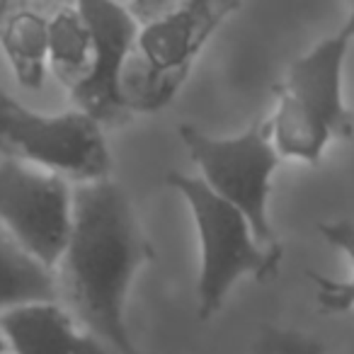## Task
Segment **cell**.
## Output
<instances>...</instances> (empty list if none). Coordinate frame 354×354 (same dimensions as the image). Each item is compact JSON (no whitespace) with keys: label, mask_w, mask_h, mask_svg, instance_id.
<instances>
[{"label":"cell","mask_w":354,"mask_h":354,"mask_svg":"<svg viewBox=\"0 0 354 354\" xmlns=\"http://www.w3.org/2000/svg\"><path fill=\"white\" fill-rule=\"evenodd\" d=\"M148 260L153 248L127 192L114 180L78 185L59 286L78 323L114 354H143L129 333L127 301Z\"/></svg>","instance_id":"obj_1"},{"label":"cell","mask_w":354,"mask_h":354,"mask_svg":"<svg viewBox=\"0 0 354 354\" xmlns=\"http://www.w3.org/2000/svg\"><path fill=\"white\" fill-rule=\"evenodd\" d=\"M238 3L189 0V3H133L138 39L124 73V102L129 114L158 112L185 83L199 51Z\"/></svg>","instance_id":"obj_2"},{"label":"cell","mask_w":354,"mask_h":354,"mask_svg":"<svg viewBox=\"0 0 354 354\" xmlns=\"http://www.w3.org/2000/svg\"><path fill=\"white\" fill-rule=\"evenodd\" d=\"M352 41L349 27L342 25L296 59L274 88L277 109L270 117V131L279 158L313 165L333 138L354 133L352 112L342 95L344 59Z\"/></svg>","instance_id":"obj_3"},{"label":"cell","mask_w":354,"mask_h":354,"mask_svg":"<svg viewBox=\"0 0 354 354\" xmlns=\"http://www.w3.org/2000/svg\"><path fill=\"white\" fill-rule=\"evenodd\" d=\"M165 183L187 202L199 231L202 267H199V315L209 318L221 308L231 286L243 277L267 279L279 270L281 255L267 250L255 238L250 221L223 202L202 177L170 170Z\"/></svg>","instance_id":"obj_4"},{"label":"cell","mask_w":354,"mask_h":354,"mask_svg":"<svg viewBox=\"0 0 354 354\" xmlns=\"http://www.w3.org/2000/svg\"><path fill=\"white\" fill-rule=\"evenodd\" d=\"M0 153L61 180L93 185L112 180L102 127L80 109L41 114L0 90Z\"/></svg>","instance_id":"obj_5"},{"label":"cell","mask_w":354,"mask_h":354,"mask_svg":"<svg viewBox=\"0 0 354 354\" xmlns=\"http://www.w3.org/2000/svg\"><path fill=\"white\" fill-rule=\"evenodd\" d=\"M177 133L202 170L204 183L250 221L260 245L281 255V243L270 221L272 175L281 160L272 143L270 117L228 138L209 136L189 124H183Z\"/></svg>","instance_id":"obj_6"},{"label":"cell","mask_w":354,"mask_h":354,"mask_svg":"<svg viewBox=\"0 0 354 354\" xmlns=\"http://www.w3.org/2000/svg\"><path fill=\"white\" fill-rule=\"evenodd\" d=\"M71 216L73 192L66 180L22 162H0V223L49 270L64 255Z\"/></svg>","instance_id":"obj_7"},{"label":"cell","mask_w":354,"mask_h":354,"mask_svg":"<svg viewBox=\"0 0 354 354\" xmlns=\"http://www.w3.org/2000/svg\"><path fill=\"white\" fill-rule=\"evenodd\" d=\"M93 32V66L83 83L71 90L75 109L88 114L100 127H112L129 117L124 102V73L138 39V22L129 6L107 0L75 3Z\"/></svg>","instance_id":"obj_8"},{"label":"cell","mask_w":354,"mask_h":354,"mask_svg":"<svg viewBox=\"0 0 354 354\" xmlns=\"http://www.w3.org/2000/svg\"><path fill=\"white\" fill-rule=\"evenodd\" d=\"M0 333L12 354H114L59 301H39L0 313Z\"/></svg>","instance_id":"obj_9"},{"label":"cell","mask_w":354,"mask_h":354,"mask_svg":"<svg viewBox=\"0 0 354 354\" xmlns=\"http://www.w3.org/2000/svg\"><path fill=\"white\" fill-rule=\"evenodd\" d=\"M0 46L25 88H41L49 68V17L30 6L0 3Z\"/></svg>","instance_id":"obj_10"},{"label":"cell","mask_w":354,"mask_h":354,"mask_svg":"<svg viewBox=\"0 0 354 354\" xmlns=\"http://www.w3.org/2000/svg\"><path fill=\"white\" fill-rule=\"evenodd\" d=\"M54 270L32 257L17 241L0 236V313L17 306L56 301Z\"/></svg>","instance_id":"obj_11"},{"label":"cell","mask_w":354,"mask_h":354,"mask_svg":"<svg viewBox=\"0 0 354 354\" xmlns=\"http://www.w3.org/2000/svg\"><path fill=\"white\" fill-rule=\"evenodd\" d=\"M93 51V32L78 6L56 8L49 15V68L68 90L90 73Z\"/></svg>","instance_id":"obj_12"},{"label":"cell","mask_w":354,"mask_h":354,"mask_svg":"<svg viewBox=\"0 0 354 354\" xmlns=\"http://www.w3.org/2000/svg\"><path fill=\"white\" fill-rule=\"evenodd\" d=\"M318 231L330 245L339 248L349 257V262H352V279L335 281L313 270L306 272V277L318 289V306L323 313H347L349 308H354V223L352 221L320 223Z\"/></svg>","instance_id":"obj_13"},{"label":"cell","mask_w":354,"mask_h":354,"mask_svg":"<svg viewBox=\"0 0 354 354\" xmlns=\"http://www.w3.org/2000/svg\"><path fill=\"white\" fill-rule=\"evenodd\" d=\"M260 354H325L323 344L294 330H267L260 342Z\"/></svg>","instance_id":"obj_14"},{"label":"cell","mask_w":354,"mask_h":354,"mask_svg":"<svg viewBox=\"0 0 354 354\" xmlns=\"http://www.w3.org/2000/svg\"><path fill=\"white\" fill-rule=\"evenodd\" d=\"M344 25L349 27V32H352V39H354V3L349 6V17H347V22Z\"/></svg>","instance_id":"obj_15"},{"label":"cell","mask_w":354,"mask_h":354,"mask_svg":"<svg viewBox=\"0 0 354 354\" xmlns=\"http://www.w3.org/2000/svg\"><path fill=\"white\" fill-rule=\"evenodd\" d=\"M10 349H8V342H6V337H3V333H0V354H8Z\"/></svg>","instance_id":"obj_16"}]
</instances>
